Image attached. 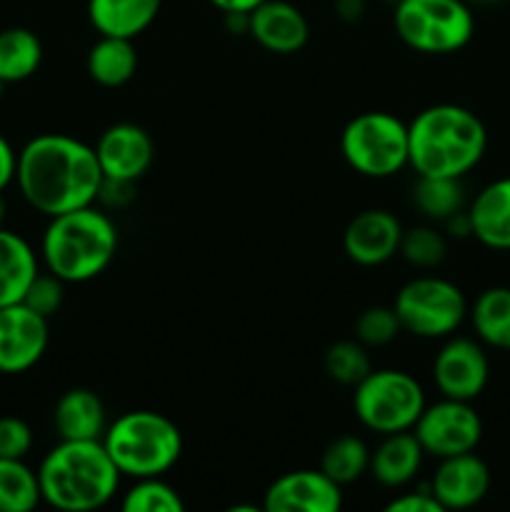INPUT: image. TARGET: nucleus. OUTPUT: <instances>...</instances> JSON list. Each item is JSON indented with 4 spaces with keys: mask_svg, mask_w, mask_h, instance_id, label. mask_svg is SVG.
<instances>
[{
    "mask_svg": "<svg viewBox=\"0 0 510 512\" xmlns=\"http://www.w3.org/2000/svg\"><path fill=\"white\" fill-rule=\"evenodd\" d=\"M208 3H213L218 10H223L225 15L228 13L248 15V13H253V10L263 3V0H208Z\"/></svg>",
    "mask_w": 510,
    "mask_h": 512,
    "instance_id": "obj_37",
    "label": "nucleus"
},
{
    "mask_svg": "<svg viewBox=\"0 0 510 512\" xmlns=\"http://www.w3.org/2000/svg\"><path fill=\"white\" fill-rule=\"evenodd\" d=\"M38 273L33 248L18 233L0 228V308L20 303Z\"/></svg>",
    "mask_w": 510,
    "mask_h": 512,
    "instance_id": "obj_23",
    "label": "nucleus"
},
{
    "mask_svg": "<svg viewBox=\"0 0 510 512\" xmlns=\"http://www.w3.org/2000/svg\"><path fill=\"white\" fill-rule=\"evenodd\" d=\"M120 478L103 440H60L38 468L40 495L63 512L103 508L118 493Z\"/></svg>",
    "mask_w": 510,
    "mask_h": 512,
    "instance_id": "obj_3",
    "label": "nucleus"
},
{
    "mask_svg": "<svg viewBox=\"0 0 510 512\" xmlns=\"http://www.w3.org/2000/svg\"><path fill=\"white\" fill-rule=\"evenodd\" d=\"M415 208L430 220L445 223L455 213L465 210V190L460 178H430L418 175V183L413 190Z\"/></svg>",
    "mask_w": 510,
    "mask_h": 512,
    "instance_id": "obj_28",
    "label": "nucleus"
},
{
    "mask_svg": "<svg viewBox=\"0 0 510 512\" xmlns=\"http://www.w3.org/2000/svg\"><path fill=\"white\" fill-rule=\"evenodd\" d=\"M15 168H18V153H15L13 145L5 140V135L0 133V193H3L10 183H15Z\"/></svg>",
    "mask_w": 510,
    "mask_h": 512,
    "instance_id": "obj_36",
    "label": "nucleus"
},
{
    "mask_svg": "<svg viewBox=\"0 0 510 512\" xmlns=\"http://www.w3.org/2000/svg\"><path fill=\"white\" fill-rule=\"evenodd\" d=\"M490 380V363L480 340L450 335L433 360V383L443 398L473 403Z\"/></svg>",
    "mask_w": 510,
    "mask_h": 512,
    "instance_id": "obj_11",
    "label": "nucleus"
},
{
    "mask_svg": "<svg viewBox=\"0 0 510 512\" xmlns=\"http://www.w3.org/2000/svg\"><path fill=\"white\" fill-rule=\"evenodd\" d=\"M373 370L368 348L358 340H338L325 353V373L340 385H358Z\"/></svg>",
    "mask_w": 510,
    "mask_h": 512,
    "instance_id": "obj_30",
    "label": "nucleus"
},
{
    "mask_svg": "<svg viewBox=\"0 0 510 512\" xmlns=\"http://www.w3.org/2000/svg\"><path fill=\"white\" fill-rule=\"evenodd\" d=\"M33 448V430L20 418H0V458L23 460Z\"/></svg>",
    "mask_w": 510,
    "mask_h": 512,
    "instance_id": "obj_34",
    "label": "nucleus"
},
{
    "mask_svg": "<svg viewBox=\"0 0 510 512\" xmlns=\"http://www.w3.org/2000/svg\"><path fill=\"white\" fill-rule=\"evenodd\" d=\"M248 33L268 53L293 55L308 43L310 25L303 10L288 0H263L248 13Z\"/></svg>",
    "mask_w": 510,
    "mask_h": 512,
    "instance_id": "obj_17",
    "label": "nucleus"
},
{
    "mask_svg": "<svg viewBox=\"0 0 510 512\" xmlns=\"http://www.w3.org/2000/svg\"><path fill=\"white\" fill-rule=\"evenodd\" d=\"M393 25L408 48L425 55L458 53L475 33L468 0H398Z\"/></svg>",
    "mask_w": 510,
    "mask_h": 512,
    "instance_id": "obj_6",
    "label": "nucleus"
},
{
    "mask_svg": "<svg viewBox=\"0 0 510 512\" xmlns=\"http://www.w3.org/2000/svg\"><path fill=\"white\" fill-rule=\"evenodd\" d=\"M45 268L63 283L98 278L118 253V225L105 210L85 205L53 215L40 243Z\"/></svg>",
    "mask_w": 510,
    "mask_h": 512,
    "instance_id": "obj_4",
    "label": "nucleus"
},
{
    "mask_svg": "<svg viewBox=\"0 0 510 512\" xmlns=\"http://www.w3.org/2000/svg\"><path fill=\"white\" fill-rule=\"evenodd\" d=\"M15 183L20 195L45 218L98 203L103 170L95 148L63 133H43L18 153Z\"/></svg>",
    "mask_w": 510,
    "mask_h": 512,
    "instance_id": "obj_1",
    "label": "nucleus"
},
{
    "mask_svg": "<svg viewBox=\"0 0 510 512\" xmlns=\"http://www.w3.org/2000/svg\"><path fill=\"white\" fill-rule=\"evenodd\" d=\"M370 468V450L355 435H340V438L330 440L325 445L323 455H320V470L328 475L330 480L343 488V485L355 483L363 478Z\"/></svg>",
    "mask_w": 510,
    "mask_h": 512,
    "instance_id": "obj_26",
    "label": "nucleus"
},
{
    "mask_svg": "<svg viewBox=\"0 0 510 512\" xmlns=\"http://www.w3.org/2000/svg\"><path fill=\"white\" fill-rule=\"evenodd\" d=\"M53 425L60 440H100L108 428L103 400L88 388L68 390L55 403Z\"/></svg>",
    "mask_w": 510,
    "mask_h": 512,
    "instance_id": "obj_20",
    "label": "nucleus"
},
{
    "mask_svg": "<svg viewBox=\"0 0 510 512\" xmlns=\"http://www.w3.org/2000/svg\"><path fill=\"white\" fill-rule=\"evenodd\" d=\"M120 508L125 512H183L185 503L163 478H138L123 493Z\"/></svg>",
    "mask_w": 510,
    "mask_h": 512,
    "instance_id": "obj_29",
    "label": "nucleus"
},
{
    "mask_svg": "<svg viewBox=\"0 0 510 512\" xmlns=\"http://www.w3.org/2000/svg\"><path fill=\"white\" fill-rule=\"evenodd\" d=\"M163 0H88V18L100 35L135 40L155 23Z\"/></svg>",
    "mask_w": 510,
    "mask_h": 512,
    "instance_id": "obj_21",
    "label": "nucleus"
},
{
    "mask_svg": "<svg viewBox=\"0 0 510 512\" xmlns=\"http://www.w3.org/2000/svg\"><path fill=\"white\" fill-rule=\"evenodd\" d=\"M408 165L418 175L463 180L488 150V128L473 110L438 103L408 125Z\"/></svg>",
    "mask_w": 510,
    "mask_h": 512,
    "instance_id": "obj_2",
    "label": "nucleus"
},
{
    "mask_svg": "<svg viewBox=\"0 0 510 512\" xmlns=\"http://www.w3.org/2000/svg\"><path fill=\"white\" fill-rule=\"evenodd\" d=\"M103 445L123 478H163L183 455L180 428L155 410H130L105 428Z\"/></svg>",
    "mask_w": 510,
    "mask_h": 512,
    "instance_id": "obj_5",
    "label": "nucleus"
},
{
    "mask_svg": "<svg viewBox=\"0 0 510 512\" xmlns=\"http://www.w3.org/2000/svg\"><path fill=\"white\" fill-rule=\"evenodd\" d=\"M43 500L38 470L23 460L0 458V512H30Z\"/></svg>",
    "mask_w": 510,
    "mask_h": 512,
    "instance_id": "obj_27",
    "label": "nucleus"
},
{
    "mask_svg": "<svg viewBox=\"0 0 510 512\" xmlns=\"http://www.w3.org/2000/svg\"><path fill=\"white\" fill-rule=\"evenodd\" d=\"M413 435L430 458H453L478 448L483 440V420L468 400L440 398L433 405L425 403L413 425Z\"/></svg>",
    "mask_w": 510,
    "mask_h": 512,
    "instance_id": "obj_10",
    "label": "nucleus"
},
{
    "mask_svg": "<svg viewBox=\"0 0 510 512\" xmlns=\"http://www.w3.org/2000/svg\"><path fill=\"white\" fill-rule=\"evenodd\" d=\"M48 318L25 303L0 308V373L20 375L40 363L48 350Z\"/></svg>",
    "mask_w": 510,
    "mask_h": 512,
    "instance_id": "obj_12",
    "label": "nucleus"
},
{
    "mask_svg": "<svg viewBox=\"0 0 510 512\" xmlns=\"http://www.w3.org/2000/svg\"><path fill=\"white\" fill-rule=\"evenodd\" d=\"M388 512H445L438 500L433 498L430 488L415 490V493H403L388 503Z\"/></svg>",
    "mask_w": 510,
    "mask_h": 512,
    "instance_id": "obj_35",
    "label": "nucleus"
},
{
    "mask_svg": "<svg viewBox=\"0 0 510 512\" xmlns=\"http://www.w3.org/2000/svg\"><path fill=\"white\" fill-rule=\"evenodd\" d=\"M3 220H5V200H3V193H0V228H3Z\"/></svg>",
    "mask_w": 510,
    "mask_h": 512,
    "instance_id": "obj_38",
    "label": "nucleus"
},
{
    "mask_svg": "<svg viewBox=\"0 0 510 512\" xmlns=\"http://www.w3.org/2000/svg\"><path fill=\"white\" fill-rule=\"evenodd\" d=\"M43 63V43L28 28L0 30V85L20 83L38 73Z\"/></svg>",
    "mask_w": 510,
    "mask_h": 512,
    "instance_id": "obj_25",
    "label": "nucleus"
},
{
    "mask_svg": "<svg viewBox=\"0 0 510 512\" xmlns=\"http://www.w3.org/2000/svg\"><path fill=\"white\" fill-rule=\"evenodd\" d=\"M475 338L495 350H510V288L495 285L483 290L468 308Z\"/></svg>",
    "mask_w": 510,
    "mask_h": 512,
    "instance_id": "obj_24",
    "label": "nucleus"
},
{
    "mask_svg": "<svg viewBox=\"0 0 510 512\" xmlns=\"http://www.w3.org/2000/svg\"><path fill=\"white\" fill-rule=\"evenodd\" d=\"M400 333H403V325H400L398 313L388 305L365 308L355 320V340L363 343L365 348H383V345L393 343Z\"/></svg>",
    "mask_w": 510,
    "mask_h": 512,
    "instance_id": "obj_32",
    "label": "nucleus"
},
{
    "mask_svg": "<svg viewBox=\"0 0 510 512\" xmlns=\"http://www.w3.org/2000/svg\"><path fill=\"white\" fill-rule=\"evenodd\" d=\"M340 153L358 175L393 178L408 168V125L385 110L355 115L340 133Z\"/></svg>",
    "mask_w": 510,
    "mask_h": 512,
    "instance_id": "obj_7",
    "label": "nucleus"
},
{
    "mask_svg": "<svg viewBox=\"0 0 510 512\" xmlns=\"http://www.w3.org/2000/svg\"><path fill=\"white\" fill-rule=\"evenodd\" d=\"M470 235L490 250H510V175L485 185L468 205Z\"/></svg>",
    "mask_w": 510,
    "mask_h": 512,
    "instance_id": "obj_18",
    "label": "nucleus"
},
{
    "mask_svg": "<svg viewBox=\"0 0 510 512\" xmlns=\"http://www.w3.org/2000/svg\"><path fill=\"white\" fill-rule=\"evenodd\" d=\"M430 493L443 510H468L483 503L490 490V468L473 453L443 458L430 478Z\"/></svg>",
    "mask_w": 510,
    "mask_h": 512,
    "instance_id": "obj_16",
    "label": "nucleus"
},
{
    "mask_svg": "<svg viewBox=\"0 0 510 512\" xmlns=\"http://www.w3.org/2000/svg\"><path fill=\"white\" fill-rule=\"evenodd\" d=\"M445 253H448V245H445L443 233H438L430 225H418V228L403 230L398 255H403L405 263L430 270L443 263Z\"/></svg>",
    "mask_w": 510,
    "mask_h": 512,
    "instance_id": "obj_31",
    "label": "nucleus"
},
{
    "mask_svg": "<svg viewBox=\"0 0 510 512\" xmlns=\"http://www.w3.org/2000/svg\"><path fill=\"white\" fill-rule=\"evenodd\" d=\"M85 68H88L90 80L103 88H120L138 73V50L130 38L100 35L88 50Z\"/></svg>",
    "mask_w": 510,
    "mask_h": 512,
    "instance_id": "obj_22",
    "label": "nucleus"
},
{
    "mask_svg": "<svg viewBox=\"0 0 510 512\" xmlns=\"http://www.w3.org/2000/svg\"><path fill=\"white\" fill-rule=\"evenodd\" d=\"M103 178L110 180H135L143 178L155 160V143L145 128L135 123H115L100 133L95 143Z\"/></svg>",
    "mask_w": 510,
    "mask_h": 512,
    "instance_id": "obj_13",
    "label": "nucleus"
},
{
    "mask_svg": "<svg viewBox=\"0 0 510 512\" xmlns=\"http://www.w3.org/2000/svg\"><path fill=\"white\" fill-rule=\"evenodd\" d=\"M425 408L423 385L405 370H370L353 393V410L360 425L378 435L413 430Z\"/></svg>",
    "mask_w": 510,
    "mask_h": 512,
    "instance_id": "obj_8",
    "label": "nucleus"
},
{
    "mask_svg": "<svg viewBox=\"0 0 510 512\" xmlns=\"http://www.w3.org/2000/svg\"><path fill=\"white\" fill-rule=\"evenodd\" d=\"M423 448H420L418 438L413 430H403V433L383 435L380 445L370 450V468L368 473L378 480L383 488L398 490L413 483L423 465Z\"/></svg>",
    "mask_w": 510,
    "mask_h": 512,
    "instance_id": "obj_19",
    "label": "nucleus"
},
{
    "mask_svg": "<svg viewBox=\"0 0 510 512\" xmlns=\"http://www.w3.org/2000/svg\"><path fill=\"white\" fill-rule=\"evenodd\" d=\"M20 303H25L30 310L43 315V318H50L63 305V280L53 273H38L33 278V283L28 285V290H25Z\"/></svg>",
    "mask_w": 510,
    "mask_h": 512,
    "instance_id": "obj_33",
    "label": "nucleus"
},
{
    "mask_svg": "<svg viewBox=\"0 0 510 512\" xmlns=\"http://www.w3.org/2000/svg\"><path fill=\"white\" fill-rule=\"evenodd\" d=\"M403 238V225L390 210L370 208L355 215L343 233V250L355 265L378 268L395 258Z\"/></svg>",
    "mask_w": 510,
    "mask_h": 512,
    "instance_id": "obj_15",
    "label": "nucleus"
},
{
    "mask_svg": "<svg viewBox=\"0 0 510 512\" xmlns=\"http://www.w3.org/2000/svg\"><path fill=\"white\" fill-rule=\"evenodd\" d=\"M343 488L323 470H293L265 490V512H338Z\"/></svg>",
    "mask_w": 510,
    "mask_h": 512,
    "instance_id": "obj_14",
    "label": "nucleus"
},
{
    "mask_svg": "<svg viewBox=\"0 0 510 512\" xmlns=\"http://www.w3.org/2000/svg\"><path fill=\"white\" fill-rule=\"evenodd\" d=\"M403 333L415 338H450L468 318L463 290L438 275H418L398 290L393 303Z\"/></svg>",
    "mask_w": 510,
    "mask_h": 512,
    "instance_id": "obj_9",
    "label": "nucleus"
},
{
    "mask_svg": "<svg viewBox=\"0 0 510 512\" xmlns=\"http://www.w3.org/2000/svg\"><path fill=\"white\" fill-rule=\"evenodd\" d=\"M468 3H478V5H493V3H500V0H468Z\"/></svg>",
    "mask_w": 510,
    "mask_h": 512,
    "instance_id": "obj_39",
    "label": "nucleus"
}]
</instances>
